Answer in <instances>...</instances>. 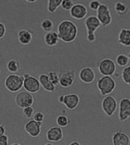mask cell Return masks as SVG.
I'll use <instances>...</instances> for the list:
<instances>
[{
    "label": "cell",
    "mask_w": 130,
    "mask_h": 145,
    "mask_svg": "<svg viewBox=\"0 0 130 145\" xmlns=\"http://www.w3.org/2000/svg\"><path fill=\"white\" fill-rule=\"evenodd\" d=\"M1 68H0V74H1Z\"/></svg>",
    "instance_id": "obj_42"
},
{
    "label": "cell",
    "mask_w": 130,
    "mask_h": 145,
    "mask_svg": "<svg viewBox=\"0 0 130 145\" xmlns=\"http://www.w3.org/2000/svg\"><path fill=\"white\" fill-rule=\"evenodd\" d=\"M79 76L81 81L87 84L93 82L96 77L93 69L89 67L82 68L79 72Z\"/></svg>",
    "instance_id": "obj_15"
},
{
    "label": "cell",
    "mask_w": 130,
    "mask_h": 145,
    "mask_svg": "<svg viewBox=\"0 0 130 145\" xmlns=\"http://www.w3.org/2000/svg\"><path fill=\"white\" fill-rule=\"evenodd\" d=\"M80 102V98L77 94H71L64 95V104L68 109L70 110L75 109L79 105Z\"/></svg>",
    "instance_id": "obj_16"
},
{
    "label": "cell",
    "mask_w": 130,
    "mask_h": 145,
    "mask_svg": "<svg viewBox=\"0 0 130 145\" xmlns=\"http://www.w3.org/2000/svg\"><path fill=\"white\" fill-rule=\"evenodd\" d=\"M42 122L31 120L27 122L24 127L25 130L31 137L36 138L40 134Z\"/></svg>",
    "instance_id": "obj_12"
},
{
    "label": "cell",
    "mask_w": 130,
    "mask_h": 145,
    "mask_svg": "<svg viewBox=\"0 0 130 145\" xmlns=\"http://www.w3.org/2000/svg\"><path fill=\"white\" fill-rule=\"evenodd\" d=\"M46 136L49 141L51 142H58L63 138V130L61 127H53L47 131Z\"/></svg>",
    "instance_id": "obj_14"
},
{
    "label": "cell",
    "mask_w": 130,
    "mask_h": 145,
    "mask_svg": "<svg viewBox=\"0 0 130 145\" xmlns=\"http://www.w3.org/2000/svg\"><path fill=\"white\" fill-rule=\"evenodd\" d=\"M112 142L114 145H128L130 139L126 133L117 131L113 135Z\"/></svg>",
    "instance_id": "obj_18"
},
{
    "label": "cell",
    "mask_w": 130,
    "mask_h": 145,
    "mask_svg": "<svg viewBox=\"0 0 130 145\" xmlns=\"http://www.w3.org/2000/svg\"><path fill=\"white\" fill-rule=\"evenodd\" d=\"M56 123L61 127H65L68 125L69 119L65 115H60L56 119Z\"/></svg>",
    "instance_id": "obj_28"
},
{
    "label": "cell",
    "mask_w": 130,
    "mask_h": 145,
    "mask_svg": "<svg viewBox=\"0 0 130 145\" xmlns=\"http://www.w3.org/2000/svg\"><path fill=\"white\" fill-rule=\"evenodd\" d=\"M80 144L78 142L76 141L73 142L70 144V145H79Z\"/></svg>",
    "instance_id": "obj_39"
},
{
    "label": "cell",
    "mask_w": 130,
    "mask_h": 145,
    "mask_svg": "<svg viewBox=\"0 0 130 145\" xmlns=\"http://www.w3.org/2000/svg\"><path fill=\"white\" fill-rule=\"evenodd\" d=\"M97 67L99 72L103 76H113L116 70L115 62L108 58H104L99 61L97 64Z\"/></svg>",
    "instance_id": "obj_5"
},
{
    "label": "cell",
    "mask_w": 130,
    "mask_h": 145,
    "mask_svg": "<svg viewBox=\"0 0 130 145\" xmlns=\"http://www.w3.org/2000/svg\"><path fill=\"white\" fill-rule=\"evenodd\" d=\"M118 42L124 46H130V29H123L120 30L118 35Z\"/></svg>",
    "instance_id": "obj_21"
},
{
    "label": "cell",
    "mask_w": 130,
    "mask_h": 145,
    "mask_svg": "<svg viewBox=\"0 0 130 145\" xmlns=\"http://www.w3.org/2000/svg\"><path fill=\"white\" fill-rule=\"evenodd\" d=\"M44 119V115L41 112H37L33 115V120L37 122H42Z\"/></svg>",
    "instance_id": "obj_33"
},
{
    "label": "cell",
    "mask_w": 130,
    "mask_h": 145,
    "mask_svg": "<svg viewBox=\"0 0 130 145\" xmlns=\"http://www.w3.org/2000/svg\"><path fill=\"white\" fill-rule=\"evenodd\" d=\"M34 109L31 106L26 107L23 108L22 113L24 116L27 119H30L32 116Z\"/></svg>",
    "instance_id": "obj_31"
},
{
    "label": "cell",
    "mask_w": 130,
    "mask_h": 145,
    "mask_svg": "<svg viewBox=\"0 0 130 145\" xmlns=\"http://www.w3.org/2000/svg\"><path fill=\"white\" fill-rule=\"evenodd\" d=\"M23 76L24 77L23 87L26 91L35 93L40 90L41 85L38 79L28 73L24 74Z\"/></svg>",
    "instance_id": "obj_6"
},
{
    "label": "cell",
    "mask_w": 130,
    "mask_h": 145,
    "mask_svg": "<svg viewBox=\"0 0 130 145\" xmlns=\"http://www.w3.org/2000/svg\"><path fill=\"white\" fill-rule=\"evenodd\" d=\"M72 17L76 20H81L84 18L88 14V10L86 7L82 4H74L70 10Z\"/></svg>",
    "instance_id": "obj_13"
},
{
    "label": "cell",
    "mask_w": 130,
    "mask_h": 145,
    "mask_svg": "<svg viewBox=\"0 0 130 145\" xmlns=\"http://www.w3.org/2000/svg\"><path fill=\"white\" fill-rule=\"evenodd\" d=\"M119 120L121 122H124L130 117V100L123 98L120 101Z\"/></svg>",
    "instance_id": "obj_11"
},
{
    "label": "cell",
    "mask_w": 130,
    "mask_h": 145,
    "mask_svg": "<svg viewBox=\"0 0 130 145\" xmlns=\"http://www.w3.org/2000/svg\"><path fill=\"white\" fill-rule=\"evenodd\" d=\"M114 8L116 13L119 16H124L128 13L129 9L126 4L118 2L115 4Z\"/></svg>",
    "instance_id": "obj_22"
},
{
    "label": "cell",
    "mask_w": 130,
    "mask_h": 145,
    "mask_svg": "<svg viewBox=\"0 0 130 145\" xmlns=\"http://www.w3.org/2000/svg\"><path fill=\"white\" fill-rule=\"evenodd\" d=\"M47 75L49 80L55 86L59 84V77L58 73L55 72L51 71L49 72Z\"/></svg>",
    "instance_id": "obj_29"
},
{
    "label": "cell",
    "mask_w": 130,
    "mask_h": 145,
    "mask_svg": "<svg viewBox=\"0 0 130 145\" xmlns=\"http://www.w3.org/2000/svg\"><path fill=\"white\" fill-rule=\"evenodd\" d=\"M84 24L87 29V40L89 42H94L96 39L95 32L101 25L100 21L97 16L91 15L86 18Z\"/></svg>",
    "instance_id": "obj_2"
},
{
    "label": "cell",
    "mask_w": 130,
    "mask_h": 145,
    "mask_svg": "<svg viewBox=\"0 0 130 145\" xmlns=\"http://www.w3.org/2000/svg\"><path fill=\"white\" fill-rule=\"evenodd\" d=\"M45 43L48 46H55L58 44L60 39L57 33L54 31L47 32L44 37Z\"/></svg>",
    "instance_id": "obj_20"
},
{
    "label": "cell",
    "mask_w": 130,
    "mask_h": 145,
    "mask_svg": "<svg viewBox=\"0 0 130 145\" xmlns=\"http://www.w3.org/2000/svg\"><path fill=\"white\" fill-rule=\"evenodd\" d=\"M63 0H48L47 10L49 13H55L57 8L61 6Z\"/></svg>",
    "instance_id": "obj_24"
},
{
    "label": "cell",
    "mask_w": 130,
    "mask_h": 145,
    "mask_svg": "<svg viewBox=\"0 0 130 145\" xmlns=\"http://www.w3.org/2000/svg\"><path fill=\"white\" fill-rule=\"evenodd\" d=\"M57 33L60 40L63 42L71 43L76 39L78 34L77 27L72 21L64 20L59 24Z\"/></svg>",
    "instance_id": "obj_1"
},
{
    "label": "cell",
    "mask_w": 130,
    "mask_h": 145,
    "mask_svg": "<svg viewBox=\"0 0 130 145\" xmlns=\"http://www.w3.org/2000/svg\"><path fill=\"white\" fill-rule=\"evenodd\" d=\"M127 56H128V57L129 59V60H130V52L129 53V54H128V55Z\"/></svg>",
    "instance_id": "obj_40"
},
{
    "label": "cell",
    "mask_w": 130,
    "mask_h": 145,
    "mask_svg": "<svg viewBox=\"0 0 130 145\" xmlns=\"http://www.w3.org/2000/svg\"><path fill=\"white\" fill-rule=\"evenodd\" d=\"M8 143V137L6 135L4 134L0 137V145H7Z\"/></svg>",
    "instance_id": "obj_35"
},
{
    "label": "cell",
    "mask_w": 130,
    "mask_h": 145,
    "mask_svg": "<svg viewBox=\"0 0 130 145\" xmlns=\"http://www.w3.org/2000/svg\"><path fill=\"white\" fill-rule=\"evenodd\" d=\"M74 5L73 0H63L61 6L63 10L70 11Z\"/></svg>",
    "instance_id": "obj_30"
},
{
    "label": "cell",
    "mask_w": 130,
    "mask_h": 145,
    "mask_svg": "<svg viewBox=\"0 0 130 145\" xmlns=\"http://www.w3.org/2000/svg\"><path fill=\"white\" fill-rule=\"evenodd\" d=\"M41 27L44 31L49 32L52 31L53 29V23L51 20L48 19H46L42 21Z\"/></svg>",
    "instance_id": "obj_25"
},
{
    "label": "cell",
    "mask_w": 130,
    "mask_h": 145,
    "mask_svg": "<svg viewBox=\"0 0 130 145\" xmlns=\"http://www.w3.org/2000/svg\"><path fill=\"white\" fill-rule=\"evenodd\" d=\"M20 64L19 61L15 59H11L7 64V68L10 72L16 73L20 68Z\"/></svg>",
    "instance_id": "obj_23"
},
{
    "label": "cell",
    "mask_w": 130,
    "mask_h": 145,
    "mask_svg": "<svg viewBox=\"0 0 130 145\" xmlns=\"http://www.w3.org/2000/svg\"><path fill=\"white\" fill-rule=\"evenodd\" d=\"M25 1L28 2V3L33 4V3H36V2H37L38 0H25Z\"/></svg>",
    "instance_id": "obj_38"
},
{
    "label": "cell",
    "mask_w": 130,
    "mask_h": 145,
    "mask_svg": "<svg viewBox=\"0 0 130 145\" xmlns=\"http://www.w3.org/2000/svg\"><path fill=\"white\" fill-rule=\"evenodd\" d=\"M97 87L102 96L111 94L116 87V83L110 76H103L97 82Z\"/></svg>",
    "instance_id": "obj_3"
},
{
    "label": "cell",
    "mask_w": 130,
    "mask_h": 145,
    "mask_svg": "<svg viewBox=\"0 0 130 145\" xmlns=\"http://www.w3.org/2000/svg\"><path fill=\"white\" fill-rule=\"evenodd\" d=\"M101 5L98 0H92L89 3V7L92 11H97Z\"/></svg>",
    "instance_id": "obj_32"
},
{
    "label": "cell",
    "mask_w": 130,
    "mask_h": 145,
    "mask_svg": "<svg viewBox=\"0 0 130 145\" xmlns=\"http://www.w3.org/2000/svg\"><path fill=\"white\" fill-rule=\"evenodd\" d=\"M97 17L104 27L110 25L112 20L109 8L104 4H101L97 11Z\"/></svg>",
    "instance_id": "obj_8"
},
{
    "label": "cell",
    "mask_w": 130,
    "mask_h": 145,
    "mask_svg": "<svg viewBox=\"0 0 130 145\" xmlns=\"http://www.w3.org/2000/svg\"><path fill=\"white\" fill-rule=\"evenodd\" d=\"M41 86L47 91L53 92L56 90V86L49 80L48 75L42 74L38 77Z\"/></svg>",
    "instance_id": "obj_19"
},
{
    "label": "cell",
    "mask_w": 130,
    "mask_h": 145,
    "mask_svg": "<svg viewBox=\"0 0 130 145\" xmlns=\"http://www.w3.org/2000/svg\"><path fill=\"white\" fill-rule=\"evenodd\" d=\"M24 80L23 76L11 74L5 79V87L9 91L16 93L20 91L23 86Z\"/></svg>",
    "instance_id": "obj_4"
},
{
    "label": "cell",
    "mask_w": 130,
    "mask_h": 145,
    "mask_svg": "<svg viewBox=\"0 0 130 145\" xmlns=\"http://www.w3.org/2000/svg\"><path fill=\"white\" fill-rule=\"evenodd\" d=\"M5 129L4 125L0 122V137L5 134Z\"/></svg>",
    "instance_id": "obj_36"
},
{
    "label": "cell",
    "mask_w": 130,
    "mask_h": 145,
    "mask_svg": "<svg viewBox=\"0 0 130 145\" xmlns=\"http://www.w3.org/2000/svg\"><path fill=\"white\" fill-rule=\"evenodd\" d=\"M16 105L21 108L31 106L33 104L34 99L31 93L27 91H21L19 92L15 99Z\"/></svg>",
    "instance_id": "obj_7"
},
{
    "label": "cell",
    "mask_w": 130,
    "mask_h": 145,
    "mask_svg": "<svg viewBox=\"0 0 130 145\" xmlns=\"http://www.w3.org/2000/svg\"><path fill=\"white\" fill-rule=\"evenodd\" d=\"M58 74L59 84L62 87L67 88L73 85L75 78V71L62 70L59 71Z\"/></svg>",
    "instance_id": "obj_9"
},
{
    "label": "cell",
    "mask_w": 130,
    "mask_h": 145,
    "mask_svg": "<svg viewBox=\"0 0 130 145\" xmlns=\"http://www.w3.org/2000/svg\"><path fill=\"white\" fill-rule=\"evenodd\" d=\"M102 107L104 112L107 116H112L114 115L117 109V102L114 97L108 95L103 100Z\"/></svg>",
    "instance_id": "obj_10"
},
{
    "label": "cell",
    "mask_w": 130,
    "mask_h": 145,
    "mask_svg": "<svg viewBox=\"0 0 130 145\" xmlns=\"http://www.w3.org/2000/svg\"><path fill=\"white\" fill-rule=\"evenodd\" d=\"M46 145H54V144H51L50 143H49V144H46Z\"/></svg>",
    "instance_id": "obj_41"
},
{
    "label": "cell",
    "mask_w": 130,
    "mask_h": 145,
    "mask_svg": "<svg viewBox=\"0 0 130 145\" xmlns=\"http://www.w3.org/2000/svg\"><path fill=\"white\" fill-rule=\"evenodd\" d=\"M129 59L126 55L121 54L119 55L116 57V63L120 67H124L126 66L129 63Z\"/></svg>",
    "instance_id": "obj_26"
},
{
    "label": "cell",
    "mask_w": 130,
    "mask_h": 145,
    "mask_svg": "<svg viewBox=\"0 0 130 145\" xmlns=\"http://www.w3.org/2000/svg\"><path fill=\"white\" fill-rule=\"evenodd\" d=\"M17 38L21 44L28 45L32 40V31L28 29H20L18 32Z\"/></svg>",
    "instance_id": "obj_17"
},
{
    "label": "cell",
    "mask_w": 130,
    "mask_h": 145,
    "mask_svg": "<svg viewBox=\"0 0 130 145\" xmlns=\"http://www.w3.org/2000/svg\"><path fill=\"white\" fill-rule=\"evenodd\" d=\"M64 95H60L58 97L59 102L61 103H63V101H64Z\"/></svg>",
    "instance_id": "obj_37"
},
{
    "label": "cell",
    "mask_w": 130,
    "mask_h": 145,
    "mask_svg": "<svg viewBox=\"0 0 130 145\" xmlns=\"http://www.w3.org/2000/svg\"><path fill=\"white\" fill-rule=\"evenodd\" d=\"M6 33V28L5 24L0 21V39L4 37Z\"/></svg>",
    "instance_id": "obj_34"
},
{
    "label": "cell",
    "mask_w": 130,
    "mask_h": 145,
    "mask_svg": "<svg viewBox=\"0 0 130 145\" xmlns=\"http://www.w3.org/2000/svg\"><path fill=\"white\" fill-rule=\"evenodd\" d=\"M122 78L125 84L130 85V65L123 69L122 72Z\"/></svg>",
    "instance_id": "obj_27"
}]
</instances>
